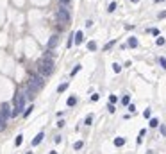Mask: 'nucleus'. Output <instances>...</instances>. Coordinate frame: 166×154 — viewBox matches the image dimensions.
I'll use <instances>...</instances> for the list:
<instances>
[{
    "instance_id": "nucleus-34",
    "label": "nucleus",
    "mask_w": 166,
    "mask_h": 154,
    "mask_svg": "<svg viewBox=\"0 0 166 154\" xmlns=\"http://www.w3.org/2000/svg\"><path fill=\"white\" fill-rule=\"evenodd\" d=\"M150 32H152L154 36H159V29H150Z\"/></svg>"
},
{
    "instance_id": "nucleus-4",
    "label": "nucleus",
    "mask_w": 166,
    "mask_h": 154,
    "mask_svg": "<svg viewBox=\"0 0 166 154\" xmlns=\"http://www.w3.org/2000/svg\"><path fill=\"white\" fill-rule=\"evenodd\" d=\"M40 88H43V79L40 75H31L29 79V91H38Z\"/></svg>"
},
{
    "instance_id": "nucleus-35",
    "label": "nucleus",
    "mask_w": 166,
    "mask_h": 154,
    "mask_svg": "<svg viewBox=\"0 0 166 154\" xmlns=\"http://www.w3.org/2000/svg\"><path fill=\"white\" fill-rule=\"evenodd\" d=\"M161 133H163V134H166V127H164V125H161Z\"/></svg>"
},
{
    "instance_id": "nucleus-21",
    "label": "nucleus",
    "mask_w": 166,
    "mask_h": 154,
    "mask_svg": "<svg viewBox=\"0 0 166 154\" xmlns=\"http://www.w3.org/2000/svg\"><path fill=\"white\" fill-rule=\"evenodd\" d=\"M122 102H123L125 106H129V104H130V95H125L123 99H122Z\"/></svg>"
},
{
    "instance_id": "nucleus-27",
    "label": "nucleus",
    "mask_w": 166,
    "mask_h": 154,
    "mask_svg": "<svg viewBox=\"0 0 166 154\" xmlns=\"http://www.w3.org/2000/svg\"><path fill=\"white\" fill-rule=\"evenodd\" d=\"M159 65H161V66L166 70V59H164V57H159Z\"/></svg>"
},
{
    "instance_id": "nucleus-14",
    "label": "nucleus",
    "mask_w": 166,
    "mask_h": 154,
    "mask_svg": "<svg viewBox=\"0 0 166 154\" xmlns=\"http://www.w3.org/2000/svg\"><path fill=\"white\" fill-rule=\"evenodd\" d=\"M129 47L136 48V47H138V39H136V38H129Z\"/></svg>"
},
{
    "instance_id": "nucleus-13",
    "label": "nucleus",
    "mask_w": 166,
    "mask_h": 154,
    "mask_svg": "<svg viewBox=\"0 0 166 154\" xmlns=\"http://www.w3.org/2000/svg\"><path fill=\"white\" fill-rule=\"evenodd\" d=\"M114 43H116V39H113V41H107V43H105V47H104V50H111V48L114 47Z\"/></svg>"
},
{
    "instance_id": "nucleus-19",
    "label": "nucleus",
    "mask_w": 166,
    "mask_h": 154,
    "mask_svg": "<svg viewBox=\"0 0 166 154\" xmlns=\"http://www.w3.org/2000/svg\"><path fill=\"white\" fill-rule=\"evenodd\" d=\"M32 109H34V106H29V108H27V109L23 111V116L27 118V116H29V115H31V113H32Z\"/></svg>"
},
{
    "instance_id": "nucleus-10",
    "label": "nucleus",
    "mask_w": 166,
    "mask_h": 154,
    "mask_svg": "<svg viewBox=\"0 0 166 154\" xmlns=\"http://www.w3.org/2000/svg\"><path fill=\"white\" fill-rule=\"evenodd\" d=\"M114 145H116V147H123V145H125V138H123V136L114 138Z\"/></svg>"
},
{
    "instance_id": "nucleus-25",
    "label": "nucleus",
    "mask_w": 166,
    "mask_h": 154,
    "mask_svg": "<svg viewBox=\"0 0 166 154\" xmlns=\"http://www.w3.org/2000/svg\"><path fill=\"white\" fill-rule=\"evenodd\" d=\"M116 100H118V97H116V95H109V104H114Z\"/></svg>"
},
{
    "instance_id": "nucleus-8",
    "label": "nucleus",
    "mask_w": 166,
    "mask_h": 154,
    "mask_svg": "<svg viewBox=\"0 0 166 154\" xmlns=\"http://www.w3.org/2000/svg\"><path fill=\"white\" fill-rule=\"evenodd\" d=\"M59 2V7H64V9H68L70 5H72V2L73 0H57Z\"/></svg>"
},
{
    "instance_id": "nucleus-33",
    "label": "nucleus",
    "mask_w": 166,
    "mask_h": 154,
    "mask_svg": "<svg viewBox=\"0 0 166 154\" xmlns=\"http://www.w3.org/2000/svg\"><path fill=\"white\" fill-rule=\"evenodd\" d=\"M107 109H109V113H114V111H116V109H114V104H109Z\"/></svg>"
},
{
    "instance_id": "nucleus-28",
    "label": "nucleus",
    "mask_w": 166,
    "mask_h": 154,
    "mask_svg": "<svg viewBox=\"0 0 166 154\" xmlns=\"http://www.w3.org/2000/svg\"><path fill=\"white\" fill-rule=\"evenodd\" d=\"M79 70H81V65H77V66H75V68L72 70V77L75 75V74H79Z\"/></svg>"
},
{
    "instance_id": "nucleus-36",
    "label": "nucleus",
    "mask_w": 166,
    "mask_h": 154,
    "mask_svg": "<svg viewBox=\"0 0 166 154\" xmlns=\"http://www.w3.org/2000/svg\"><path fill=\"white\" fill-rule=\"evenodd\" d=\"M50 154H57V152H55V151H52V152H50Z\"/></svg>"
},
{
    "instance_id": "nucleus-17",
    "label": "nucleus",
    "mask_w": 166,
    "mask_h": 154,
    "mask_svg": "<svg viewBox=\"0 0 166 154\" xmlns=\"http://www.w3.org/2000/svg\"><path fill=\"white\" fill-rule=\"evenodd\" d=\"M87 50H91V52L96 50V43H95V41H89V43H87Z\"/></svg>"
},
{
    "instance_id": "nucleus-23",
    "label": "nucleus",
    "mask_w": 166,
    "mask_h": 154,
    "mask_svg": "<svg viewBox=\"0 0 166 154\" xmlns=\"http://www.w3.org/2000/svg\"><path fill=\"white\" fill-rule=\"evenodd\" d=\"M4 129H5V120H4V118H2V115H0V133H2Z\"/></svg>"
},
{
    "instance_id": "nucleus-2",
    "label": "nucleus",
    "mask_w": 166,
    "mask_h": 154,
    "mask_svg": "<svg viewBox=\"0 0 166 154\" xmlns=\"http://www.w3.org/2000/svg\"><path fill=\"white\" fill-rule=\"evenodd\" d=\"M23 108H25V95L22 91H18L14 95V109H13V116L23 113Z\"/></svg>"
},
{
    "instance_id": "nucleus-7",
    "label": "nucleus",
    "mask_w": 166,
    "mask_h": 154,
    "mask_svg": "<svg viewBox=\"0 0 166 154\" xmlns=\"http://www.w3.org/2000/svg\"><path fill=\"white\" fill-rule=\"evenodd\" d=\"M73 38H75V39H73V41H75L77 45H81V43H82V39H84V34H82V31H77Z\"/></svg>"
},
{
    "instance_id": "nucleus-12",
    "label": "nucleus",
    "mask_w": 166,
    "mask_h": 154,
    "mask_svg": "<svg viewBox=\"0 0 166 154\" xmlns=\"http://www.w3.org/2000/svg\"><path fill=\"white\" fill-rule=\"evenodd\" d=\"M82 147H84V142H82V140H79V142H75V143H73V149H75V151H81Z\"/></svg>"
},
{
    "instance_id": "nucleus-32",
    "label": "nucleus",
    "mask_w": 166,
    "mask_h": 154,
    "mask_svg": "<svg viewBox=\"0 0 166 154\" xmlns=\"http://www.w3.org/2000/svg\"><path fill=\"white\" fill-rule=\"evenodd\" d=\"M157 18H159V20H163V18H166V11H161V13L157 14Z\"/></svg>"
},
{
    "instance_id": "nucleus-15",
    "label": "nucleus",
    "mask_w": 166,
    "mask_h": 154,
    "mask_svg": "<svg viewBox=\"0 0 166 154\" xmlns=\"http://www.w3.org/2000/svg\"><path fill=\"white\" fill-rule=\"evenodd\" d=\"M148 125H150V127H157V125H159V120H157V118H150Z\"/></svg>"
},
{
    "instance_id": "nucleus-24",
    "label": "nucleus",
    "mask_w": 166,
    "mask_h": 154,
    "mask_svg": "<svg viewBox=\"0 0 166 154\" xmlns=\"http://www.w3.org/2000/svg\"><path fill=\"white\" fill-rule=\"evenodd\" d=\"M114 9H116V4H114V2H111V4H109V7H107V11H109V13H113Z\"/></svg>"
},
{
    "instance_id": "nucleus-3",
    "label": "nucleus",
    "mask_w": 166,
    "mask_h": 154,
    "mask_svg": "<svg viewBox=\"0 0 166 154\" xmlns=\"http://www.w3.org/2000/svg\"><path fill=\"white\" fill-rule=\"evenodd\" d=\"M55 20H57L59 23H70V22H72L70 11L64 9V7H59V9L55 11Z\"/></svg>"
},
{
    "instance_id": "nucleus-22",
    "label": "nucleus",
    "mask_w": 166,
    "mask_h": 154,
    "mask_svg": "<svg viewBox=\"0 0 166 154\" xmlns=\"http://www.w3.org/2000/svg\"><path fill=\"white\" fill-rule=\"evenodd\" d=\"M113 70H114L116 74H120V72H122V66H120L118 63H114V65H113Z\"/></svg>"
},
{
    "instance_id": "nucleus-30",
    "label": "nucleus",
    "mask_w": 166,
    "mask_h": 154,
    "mask_svg": "<svg viewBox=\"0 0 166 154\" xmlns=\"http://www.w3.org/2000/svg\"><path fill=\"white\" fill-rule=\"evenodd\" d=\"M127 109H129V113H134V111H136V106H134V104H129Z\"/></svg>"
},
{
    "instance_id": "nucleus-20",
    "label": "nucleus",
    "mask_w": 166,
    "mask_h": 154,
    "mask_svg": "<svg viewBox=\"0 0 166 154\" xmlns=\"http://www.w3.org/2000/svg\"><path fill=\"white\" fill-rule=\"evenodd\" d=\"M91 122H93V115H87L86 120H84V124H86V125H91Z\"/></svg>"
},
{
    "instance_id": "nucleus-26",
    "label": "nucleus",
    "mask_w": 166,
    "mask_h": 154,
    "mask_svg": "<svg viewBox=\"0 0 166 154\" xmlns=\"http://www.w3.org/2000/svg\"><path fill=\"white\" fill-rule=\"evenodd\" d=\"M155 43H157L159 47H163V45H164L166 41H164V38H157V39H155Z\"/></svg>"
},
{
    "instance_id": "nucleus-18",
    "label": "nucleus",
    "mask_w": 166,
    "mask_h": 154,
    "mask_svg": "<svg viewBox=\"0 0 166 154\" xmlns=\"http://www.w3.org/2000/svg\"><path fill=\"white\" fill-rule=\"evenodd\" d=\"M68 84H70V82H63V84H61V86L57 88V91H59V93H63V91H64V90L68 88Z\"/></svg>"
},
{
    "instance_id": "nucleus-1",
    "label": "nucleus",
    "mask_w": 166,
    "mask_h": 154,
    "mask_svg": "<svg viewBox=\"0 0 166 154\" xmlns=\"http://www.w3.org/2000/svg\"><path fill=\"white\" fill-rule=\"evenodd\" d=\"M38 72L41 77H48L54 72V61L52 59H40L38 61Z\"/></svg>"
},
{
    "instance_id": "nucleus-11",
    "label": "nucleus",
    "mask_w": 166,
    "mask_h": 154,
    "mask_svg": "<svg viewBox=\"0 0 166 154\" xmlns=\"http://www.w3.org/2000/svg\"><path fill=\"white\" fill-rule=\"evenodd\" d=\"M66 104H68V106L72 108V106H75V104H77V99H75V97L72 95V97H68V100H66Z\"/></svg>"
},
{
    "instance_id": "nucleus-5",
    "label": "nucleus",
    "mask_w": 166,
    "mask_h": 154,
    "mask_svg": "<svg viewBox=\"0 0 166 154\" xmlns=\"http://www.w3.org/2000/svg\"><path fill=\"white\" fill-rule=\"evenodd\" d=\"M0 115H2V118L7 122L11 116H13V109H11V106H9V102H4L2 106H0Z\"/></svg>"
},
{
    "instance_id": "nucleus-16",
    "label": "nucleus",
    "mask_w": 166,
    "mask_h": 154,
    "mask_svg": "<svg viewBox=\"0 0 166 154\" xmlns=\"http://www.w3.org/2000/svg\"><path fill=\"white\" fill-rule=\"evenodd\" d=\"M22 142H23V134H18V136H16V140H14V145L18 147V145H22Z\"/></svg>"
},
{
    "instance_id": "nucleus-29",
    "label": "nucleus",
    "mask_w": 166,
    "mask_h": 154,
    "mask_svg": "<svg viewBox=\"0 0 166 154\" xmlns=\"http://www.w3.org/2000/svg\"><path fill=\"white\" fill-rule=\"evenodd\" d=\"M98 99H100V95H98V93H93V95H91V100H93V102H96Z\"/></svg>"
},
{
    "instance_id": "nucleus-6",
    "label": "nucleus",
    "mask_w": 166,
    "mask_h": 154,
    "mask_svg": "<svg viewBox=\"0 0 166 154\" xmlns=\"http://www.w3.org/2000/svg\"><path fill=\"white\" fill-rule=\"evenodd\" d=\"M57 36H50V39H48V43H46V48H48V50H52V48H54V47H55V45H57Z\"/></svg>"
},
{
    "instance_id": "nucleus-31",
    "label": "nucleus",
    "mask_w": 166,
    "mask_h": 154,
    "mask_svg": "<svg viewBox=\"0 0 166 154\" xmlns=\"http://www.w3.org/2000/svg\"><path fill=\"white\" fill-rule=\"evenodd\" d=\"M150 115H152L150 109H145V111H143V116H145V118H150Z\"/></svg>"
},
{
    "instance_id": "nucleus-9",
    "label": "nucleus",
    "mask_w": 166,
    "mask_h": 154,
    "mask_svg": "<svg viewBox=\"0 0 166 154\" xmlns=\"http://www.w3.org/2000/svg\"><path fill=\"white\" fill-rule=\"evenodd\" d=\"M43 138H45V134H43V133H38V134H36V138L32 140V145H40V142H41Z\"/></svg>"
}]
</instances>
